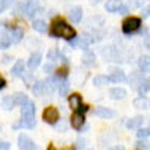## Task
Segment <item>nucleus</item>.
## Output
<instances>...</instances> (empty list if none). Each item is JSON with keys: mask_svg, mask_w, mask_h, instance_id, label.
Listing matches in <instances>:
<instances>
[{"mask_svg": "<svg viewBox=\"0 0 150 150\" xmlns=\"http://www.w3.org/2000/svg\"><path fill=\"white\" fill-rule=\"evenodd\" d=\"M149 134H150V129L149 128H144V129H138L137 135H138L140 140H144V138H149Z\"/></svg>", "mask_w": 150, "mask_h": 150, "instance_id": "31", "label": "nucleus"}, {"mask_svg": "<svg viewBox=\"0 0 150 150\" xmlns=\"http://www.w3.org/2000/svg\"><path fill=\"white\" fill-rule=\"evenodd\" d=\"M141 26V20L138 17H129L126 18L123 23H122V30L123 33H132V32H137Z\"/></svg>", "mask_w": 150, "mask_h": 150, "instance_id": "3", "label": "nucleus"}, {"mask_svg": "<svg viewBox=\"0 0 150 150\" xmlns=\"http://www.w3.org/2000/svg\"><path fill=\"white\" fill-rule=\"evenodd\" d=\"M77 44H78V38H77V36H75L74 39H71V41H69V45H71L72 48H75V47H77Z\"/></svg>", "mask_w": 150, "mask_h": 150, "instance_id": "38", "label": "nucleus"}, {"mask_svg": "<svg viewBox=\"0 0 150 150\" xmlns=\"http://www.w3.org/2000/svg\"><path fill=\"white\" fill-rule=\"evenodd\" d=\"M41 59H42L41 53H33V54L30 56L29 62H27V66H29L30 69H36L38 66L41 65Z\"/></svg>", "mask_w": 150, "mask_h": 150, "instance_id": "14", "label": "nucleus"}, {"mask_svg": "<svg viewBox=\"0 0 150 150\" xmlns=\"http://www.w3.org/2000/svg\"><path fill=\"white\" fill-rule=\"evenodd\" d=\"M110 95H111L112 99L120 101V99H125V98H126V90L122 89V87H114V89L110 90Z\"/></svg>", "mask_w": 150, "mask_h": 150, "instance_id": "15", "label": "nucleus"}, {"mask_svg": "<svg viewBox=\"0 0 150 150\" xmlns=\"http://www.w3.org/2000/svg\"><path fill=\"white\" fill-rule=\"evenodd\" d=\"M86 150H92V149H86Z\"/></svg>", "mask_w": 150, "mask_h": 150, "instance_id": "47", "label": "nucleus"}, {"mask_svg": "<svg viewBox=\"0 0 150 150\" xmlns=\"http://www.w3.org/2000/svg\"><path fill=\"white\" fill-rule=\"evenodd\" d=\"M143 120H144V119H143L141 116H137V117H132V119H131V120L128 122V128H129V129H135V128H138L140 125L143 123Z\"/></svg>", "mask_w": 150, "mask_h": 150, "instance_id": "26", "label": "nucleus"}, {"mask_svg": "<svg viewBox=\"0 0 150 150\" xmlns=\"http://www.w3.org/2000/svg\"><path fill=\"white\" fill-rule=\"evenodd\" d=\"M54 69V63H53V62H50V63H47L45 66H44V71L45 72H51Z\"/></svg>", "mask_w": 150, "mask_h": 150, "instance_id": "36", "label": "nucleus"}, {"mask_svg": "<svg viewBox=\"0 0 150 150\" xmlns=\"http://www.w3.org/2000/svg\"><path fill=\"white\" fill-rule=\"evenodd\" d=\"M108 80L112 83H123V81H126V75H125L123 71H114L108 77Z\"/></svg>", "mask_w": 150, "mask_h": 150, "instance_id": "16", "label": "nucleus"}, {"mask_svg": "<svg viewBox=\"0 0 150 150\" xmlns=\"http://www.w3.org/2000/svg\"><path fill=\"white\" fill-rule=\"evenodd\" d=\"M114 150H125V149H123V147H122V146H120V147H116V149H114Z\"/></svg>", "mask_w": 150, "mask_h": 150, "instance_id": "46", "label": "nucleus"}, {"mask_svg": "<svg viewBox=\"0 0 150 150\" xmlns=\"http://www.w3.org/2000/svg\"><path fill=\"white\" fill-rule=\"evenodd\" d=\"M33 29L39 33H45L48 30V24L44 20H36V21H33Z\"/></svg>", "mask_w": 150, "mask_h": 150, "instance_id": "19", "label": "nucleus"}, {"mask_svg": "<svg viewBox=\"0 0 150 150\" xmlns=\"http://www.w3.org/2000/svg\"><path fill=\"white\" fill-rule=\"evenodd\" d=\"M9 36H11V42H20L24 36V30L20 29V27H14L11 32H9Z\"/></svg>", "mask_w": 150, "mask_h": 150, "instance_id": "13", "label": "nucleus"}, {"mask_svg": "<svg viewBox=\"0 0 150 150\" xmlns=\"http://www.w3.org/2000/svg\"><path fill=\"white\" fill-rule=\"evenodd\" d=\"M48 150H57V149H56L53 144H50V146H48Z\"/></svg>", "mask_w": 150, "mask_h": 150, "instance_id": "44", "label": "nucleus"}, {"mask_svg": "<svg viewBox=\"0 0 150 150\" xmlns=\"http://www.w3.org/2000/svg\"><path fill=\"white\" fill-rule=\"evenodd\" d=\"M21 8H23V12H24V14H26L29 18L35 17V14H38V12L41 11V5H39V2H38V0H27L26 3L21 5Z\"/></svg>", "mask_w": 150, "mask_h": 150, "instance_id": "5", "label": "nucleus"}, {"mask_svg": "<svg viewBox=\"0 0 150 150\" xmlns=\"http://www.w3.org/2000/svg\"><path fill=\"white\" fill-rule=\"evenodd\" d=\"M149 11H150V6H146V8L143 9V17H144V18L149 17Z\"/></svg>", "mask_w": 150, "mask_h": 150, "instance_id": "40", "label": "nucleus"}, {"mask_svg": "<svg viewBox=\"0 0 150 150\" xmlns=\"http://www.w3.org/2000/svg\"><path fill=\"white\" fill-rule=\"evenodd\" d=\"M3 63H9V62H11V56H3Z\"/></svg>", "mask_w": 150, "mask_h": 150, "instance_id": "43", "label": "nucleus"}, {"mask_svg": "<svg viewBox=\"0 0 150 150\" xmlns=\"http://www.w3.org/2000/svg\"><path fill=\"white\" fill-rule=\"evenodd\" d=\"M69 89H71V86H69V81L66 78L59 83V93H60V96H68Z\"/></svg>", "mask_w": 150, "mask_h": 150, "instance_id": "18", "label": "nucleus"}, {"mask_svg": "<svg viewBox=\"0 0 150 150\" xmlns=\"http://www.w3.org/2000/svg\"><path fill=\"white\" fill-rule=\"evenodd\" d=\"M90 2H92V3H99L101 0H90Z\"/></svg>", "mask_w": 150, "mask_h": 150, "instance_id": "45", "label": "nucleus"}, {"mask_svg": "<svg viewBox=\"0 0 150 150\" xmlns=\"http://www.w3.org/2000/svg\"><path fill=\"white\" fill-rule=\"evenodd\" d=\"M137 147L141 149V150H147L149 149V143L147 141H138V143H137Z\"/></svg>", "mask_w": 150, "mask_h": 150, "instance_id": "35", "label": "nucleus"}, {"mask_svg": "<svg viewBox=\"0 0 150 150\" xmlns=\"http://www.w3.org/2000/svg\"><path fill=\"white\" fill-rule=\"evenodd\" d=\"M143 81V75L141 74H137V72H132L131 78H129V83H131V87H138Z\"/></svg>", "mask_w": 150, "mask_h": 150, "instance_id": "23", "label": "nucleus"}, {"mask_svg": "<svg viewBox=\"0 0 150 150\" xmlns=\"http://www.w3.org/2000/svg\"><path fill=\"white\" fill-rule=\"evenodd\" d=\"M83 105V101H81V96L78 93H72L69 96V107L75 111H78V108Z\"/></svg>", "mask_w": 150, "mask_h": 150, "instance_id": "10", "label": "nucleus"}, {"mask_svg": "<svg viewBox=\"0 0 150 150\" xmlns=\"http://www.w3.org/2000/svg\"><path fill=\"white\" fill-rule=\"evenodd\" d=\"M32 92L36 95V96H41L44 93V81H36L35 86L32 87Z\"/></svg>", "mask_w": 150, "mask_h": 150, "instance_id": "28", "label": "nucleus"}, {"mask_svg": "<svg viewBox=\"0 0 150 150\" xmlns=\"http://www.w3.org/2000/svg\"><path fill=\"white\" fill-rule=\"evenodd\" d=\"M117 12H119V14H126V12H128V8H126V6H122Z\"/></svg>", "mask_w": 150, "mask_h": 150, "instance_id": "42", "label": "nucleus"}, {"mask_svg": "<svg viewBox=\"0 0 150 150\" xmlns=\"http://www.w3.org/2000/svg\"><path fill=\"white\" fill-rule=\"evenodd\" d=\"M66 75H68V68L66 66H63V68H59L57 69V78L60 80V78H66Z\"/></svg>", "mask_w": 150, "mask_h": 150, "instance_id": "34", "label": "nucleus"}, {"mask_svg": "<svg viewBox=\"0 0 150 150\" xmlns=\"http://www.w3.org/2000/svg\"><path fill=\"white\" fill-rule=\"evenodd\" d=\"M96 116L101 119H111L114 116V111L107 107H99V108H96Z\"/></svg>", "mask_w": 150, "mask_h": 150, "instance_id": "12", "label": "nucleus"}, {"mask_svg": "<svg viewBox=\"0 0 150 150\" xmlns=\"http://www.w3.org/2000/svg\"><path fill=\"white\" fill-rule=\"evenodd\" d=\"M21 116H23V120H21V126L24 128H29L32 129L35 125H36V119H35V104L32 101L26 102L24 105H21Z\"/></svg>", "mask_w": 150, "mask_h": 150, "instance_id": "2", "label": "nucleus"}, {"mask_svg": "<svg viewBox=\"0 0 150 150\" xmlns=\"http://www.w3.org/2000/svg\"><path fill=\"white\" fill-rule=\"evenodd\" d=\"M83 63L87 65V66H95V54L92 51H86L84 56H83Z\"/></svg>", "mask_w": 150, "mask_h": 150, "instance_id": "21", "label": "nucleus"}, {"mask_svg": "<svg viewBox=\"0 0 150 150\" xmlns=\"http://www.w3.org/2000/svg\"><path fill=\"white\" fill-rule=\"evenodd\" d=\"M11 149V144L6 143V141H0V150H9Z\"/></svg>", "mask_w": 150, "mask_h": 150, "instance_id": "37", "label": "nucleus"}, {"mask_svg": "<svg viewBox=\"0 0 150 150\" xmlns=\"http://www.w3.org/2000/svg\"><path fill=\"white\" fill-rule=\"evenodd\" d=\"M50 33H51V36L65 38V39H68V41L74 39V38L77 36V32H75V29L71 27L63 18H54V20H53Z\"/></svg>", "mask_w": 150, "mask_h": 150, "instance_id": "1", "label": "nucleus"}, {"mask_svg": "<svg viewBox=\"0 0 150 150\" xmlns=\"http://www.w3.org/2000/svg\"><path fill=\"white\" fill-rule=\"evenodd\" d=\"M138 93L141 98H144L147 93H149V80H143L141 84L138 86Z\"/></svg>", "mask_w": 150, "mask_h": 150, "instance_id": "27", "label": "nucleus"}, {"mask_svg": "<svg viewBox=\"0 0 150 150\" xmlns=\"http://www.w3.org/2000/svg\"><path fill=\"white\" fill-rule=\"evenodd\" d=\"M83 146H86V140H83V138H80V140L77 141V147H78V149H81Z\"/></svg>", "mask_w": 150, "mask_h": 150, "instance_id": "39", "label": "nucleus"}, {"mask_svg": "<svg viewBox=\"0 0 150 150\" xmlns=\"http://www.w3.org/2000/svg\"><path fill=\"white\" fill-rule=\"evenodd\" d=\"M5 86H6V80H5V78L2 77V75H0V90H2Z\"/></svg>", "mask_w": 150, "mask_h": 150, "instance_id": "41", "label": "nucleus"}, {"mask_svg": "<svg viewBox=\"0 0 150 150\" xmlns=\"http://www.w3.org/2000/svg\"><path fill=\"white\" fill-rule=\"evenodd\" d=\"M69 18H71V21L72 23H80L81 21V18H83V9L80 8V6H75V8H72L71 9V12H69Z\"/></svg>", "mask_w": 150, "mask_h": 150, "instance_id": "9", "label": "nucleus"}, {"mask_svg": "<svg viewBox=\"0 0 150 150\" xmlns=\"http://www.w3.org/2000/svg\"><path fill=\"white\" fill-rule=\"evenodd\" d=\"M108 77L107 75H96V77L93 78V84L96 86V87H102V86H105V84H108Z\"/></svg>", "mask_w": 150, "mask_h": 150, "instance_id": "25", "label": "nucleus"}, {"mask_svg": "<svg viewBox=\"0 0 150 150\" xmlns=\"http://www.w3.org/2000/svg\"><path fill=\"white\" fill-rule=\"evenodd\" d=\"M42 119H44V122H47L50 125H56L57 120L60 119V112L56 107H47L42 112Z\"/></svg>", "mask_w": 150, "mask_h": 150, "instance_id": "4", "label": "nucleus"}, {"mask_svg": "<svg viewBox=\"0 0 150 150\" xmlns=\"http://www.w3.org/2000/svg\"><path fill=\"white\" fill-rule=\"evenodd\" d=\"M84 120H86L84 116L75 111L74 114L71 116V125H72V128H74V129H77V131H80V129L84 126Z\"/></svg>", "mask_w": 150, "mask_h": 150, "instance_id": "7", "label": "nucleus"}, {"mask_svg": "<svg viewBox=\"0 0 150 150\" xmlns=\"http://www.w3.org/2000/svg\"><path fill=\"white\" fill-rule=\"evenodd\" d=\"M23 72H24V62L17 60V63L14 65V68H12V75H14V77H21Z\"/></svg>", "mask_w": 150, "mask_h": 150, "instance_id": "20", "label": "nucleus"}, {"mask_svg": "<svg viewBox=\"0 0 150 150\" xmlns=\"http://www.w3.org/2000/svg\"><path fill=\"white\" fill-rule=\"evenodd\" d=\"M18 147H20V150H39V147L33 143L30 137L24 135V134L18 137Z\"/></svg>", "mask_w": 150, "mask_h": 150, "instance_id": "6", "label": "nucleus"}, {"mask_svg": "<svg viewBox=\"0 0 150 150\" xmlns=\"http://www.w3.org/2000/svg\"><path fill=\"white\" fill-rule=\"evenodd\" d=\"M14 5V0H0V12H5Z\"/></svg>", "mask_w": 150, "mask_h": 150, "instance_id": "30", "label": "nucleus"}, {"mask_svg": "<svg viewBox=\"0 0 150 150\" xmlns=\"http://www.w3.org/2000/svg\"><path fill=\"white\" fill-rule=\"evenodd\" d=\"M2 107L6 110V111H11L12 108L15 107V102H14V98L12 96H5L2 99Z\"/></svg>", "mask_w": 150, "mask_h": 150, "instance_id": "22", "label": "nucleus"}, {"mask_svg": "<svg viewBox=\"0 0 150 150\" xmlns=\"http://www.w3.org/2000/svg\"><path fill=\"white\" fill-rule=\"evenodd\" d=\"M59 83H60V80H59L57 77H50V78H47V80L44 81V92H50V93H51L54 89H57V87H59Z\"/></svg>", "mask_w": 150, "mask_h": 150, "instance_id": "8", "label": "nucleus"}, {"mask_svg": "<svg viewBox=\"0 0 150 150\" xmlns=\"http://www.w3.org/2000/svg\"><path fill=\"white\" fill-rule=\"evenodd\" d=\"M12 98H14V102H15V105H17V104H18V105H24L26 102H29V98H27V95H24V93H21V92L15 93Z\"/></svg>", "mask_w": 150, "mask_h": 150, "instance_id": "24", "label": "nucleus"}, {"mask_svg": "<svg viewBox=\"0 0 150 150\" xmlns=\"http://www.w3.org/2000/svg\"><path fill=\"white\" fill-rule=\"evenodd\" d=\"M147 99H144V98H138V99H135V107H138V108H147Z\"/></svg>", "mask_w": 150, "mask_h": 150, "instance_id": "32", "label": "nucleus"}, {"mask_svg": "<svg viewBox=\"0 0 150 150\" xmlns=\"http://www.w3.org/2000/svg\"><path fill=\"white\" fill-rule=\"evenodd\" d=\"M122 6H123L122 0H107V3H105V9L108 12H117Z\"/></svg>", "mask_w": 150, "mask_h": 150, "instance_id": "11", "label": "nucleus"}, {"mask_svg": "<svg viewBox=\"0 0 150 150\" xmlns=\"http://www.w3.org/2000/svg\"><path fill=\"white\" fill-rule=\"evenodd\" d=\"M12 42H11V36H9V33H3L2 36H0V47L2 48H6V47H9Z\"/></svg>", "mask_w": 150, "mask_h": 150, "instance_id": "29", "label": "nucleus"}, {"mask_svg": "<svg viewBox=\"0 0 150 150\" xmlns=\"http://www.w3.org/2000/svg\"><path fill=\"white\" fill-rule=\"evenodd\" d=\"M138 68L140 71L144 74V72H149L150 69V62H149V56H141L138 59Z\"/></svg>", "mask_w": 150, "mask_h": 150, "instance_id": "17", "label": "nucleus"}, {"mask_svg": "<svg viewBox=\"0 0 150 150\" xmlns=\"http://www.w3.org/2000/svg\"><path fill=\"white\" fill-rule=\"evenodd\" d=\"M47 57H48V60H50V62H53V63H54L56 59L59 57V51H57V50H50L48 54H47Z\"/></svg>", "mask_w": 150, "mask_h": 150, "instance_id": "33", "label": "nucleus"}]
</instances>
